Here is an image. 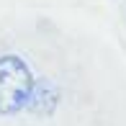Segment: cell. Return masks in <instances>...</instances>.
Instances as JSON below:
<instances>
[{"mask_svg":"<svg viewBox=\"0 0 126 126\" xmlns=\"http://www.w3.org/2000/svg\"><path fill=\"white\" fill-rule=\"evenodd\" d=\"M33 88L31 70L21 57H0V116H13L23 111Z\"/></svg>","mask_w":126,"mask_h":126,"instance_id":"cell-1","label":"cell"},{"mask_svg":"<svg viewBox=\"0 0 126 126\" xmlns=\"http://www.w3.org/2000/svg\"><path fill=\"white\" fill-rule=\"evenodd\" d=\"M59 100V90L51 80L41 77V80H33V88H31V95H28V103L26 106L31 108L33 113L44 116V113H51Z\"/></svg>","mask_w":126,"mask_h":126,"instance_id":"cell-2","label":"cell"}]
</instances>
